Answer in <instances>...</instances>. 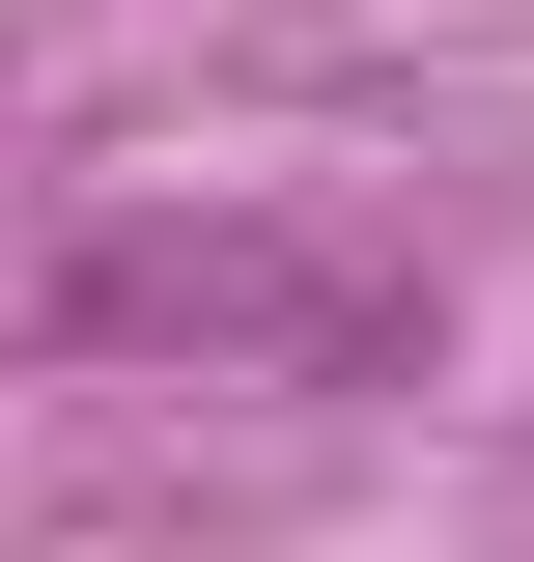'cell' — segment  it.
Segmentation results:
<instances>
[{
    "label": "cell",
    "mask_w": 534,
    "mask_h": 562,
    "mask_svg": "<svg viewBox=\"0 0 534 562\" xmlns=\"http://www.w3.org/2000/svg\"><path fill=\"white\" fill-rule=\"evenodd\" d=\"M57 338L85 366H254V394H394V366H450V281H422V254H337V225L141 198V225L57 254Z\"/></svg>",
    "instance_id": "cell-1"
}]
</instances>
